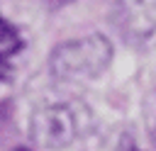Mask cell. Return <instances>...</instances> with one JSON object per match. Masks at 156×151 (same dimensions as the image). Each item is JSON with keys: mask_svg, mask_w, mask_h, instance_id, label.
Instances as JSON below:
<instances>
[{"mask_svg": "<svg viewBox=\"0 0 156 151\" xmlns=\"http://www.w3.org/2000/svg\"><path fill=\"white\" fill-rule=\"evenodd\" d=\"M29 132L39 146L63 149L78 136L80 124H78V114L71 105H44L32 114Z\"/></svg>", "mask_w": 156, "mask_h": 151, "instance_id": "7a4b0ae2", "label": "cell"}, {"mask_svg": "<svg viewBox=\"0 0 156 151\" xmlns=\"http://www.w3.org/2000/svg\"><path fill=\"white\" fill-rule=\"evenodd\" d=\"M151 136H154V144H156V119H154V127H151Z\"/></svg>", "mask_w": 156, "mask_h": 151, "instance_id": "5b68a950", "label": "cell"}, {"mask_svg": "<svg viewBox=\"0 0 156 151\" xmlns=\"http://www.w3.org/2000/svg\"><path fill=\"white\" fill-rule=\"evenodd\" d=\"M15 151H29V149H15Z\"/></svg>", "mask_w": 156, "mask_h": 151, "instance_id": "52a82bcc", "label": "cell"}, {"mask_svg": "<svg viewBox=\"0 0 156 151\" xmlns=\"http://www.w3.org/2000/svg\"><path fill=\"white\" fill-rule=\"evenodd\" d=\"M49 2H54V5H63V2H71V0H49Z\"/></svg>", "mask_w": 156, "mask_h": 151, "instance_id": "8992f818", "label": "cell"}, {"mask_svg": "<svg viewBox=\"0 0 156 151\" xmlns=\"http://www.w3.org/2000/svg\"><path fill=\"white\" fill-rule=\"evenodd\" d=\"M112 22L122 37L139 41L156 29V0H115Z\"/></svg>", "mask_w": 156, "mask_h": 151, "instance_id": "3957f363", "label": "cell"}, {"mask_svg": "<svg viewBox=\"0 0 156 151\" xmlns=\"http://www.w3.org/2000/svg\"><path fill=\"white\" fill-rule=\"evenodd\" d=\"M112 58V44L102 34H88L58 44L49 56V68L61 80L95 78L100 76Z\"/></svg>", "mask_w": 156, "mask_h": 151, "instance_id": "6da1fadb", "label": "cell"}, {"mask_svg": "<svg viewBox=\"0 0 156 151\" xmlns=\"http://www.w3.org/2000/svg\"><path fill=\"white\" fill-rule=\"evenodd\" d=\"M22 49V39H20V32L0 17V78H5L7 68H10V58Z\"/></svg>", "mask_w": 156, "mask_h": 151, "instance_id": "277c9868", "label": "cell"}]
</instances>
